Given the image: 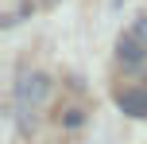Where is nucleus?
<instances>
[{
  "mask_svg": "<svg viewBox=\"0 0 147 144\" xmlns=\"http://www.w3.org/2000/svg\"><path fill=\"white\" fill-rule=\"evenodd\" d=\"M47 93H51V78H47V74H23L20 82H16V101H20V109L43 105Z\"/></svg>",
  "mask_w": 147,
  "mask_h": 144,
  "instance_id": "1",
  "label": "nucleus"
},
{
  "mask_svg": "<svg viewBox=\"0 0 147 144\" xmlns=\"http://www.w3.org/2000/svg\"><path fill=\"white\" fill-rule=\"evenodd\" d=\"M116 51H120V62H128V66H140L143 55H147V47H143L136 35H124V39L116 43Z\"/></svg>",
  "mask_w": 147,
  "mask_h": 144,
  "instance_id": "2",
  "label": "nucleus"
},
{
  "mask_svg": "<svg viewBox=\"0 0 147 144\" xmlns=\"http://www.w3.org/2000/svg\"><path fill=\"white\" fill-rule=\"evenodd\" d=\"M116 105H120V113H128V117H147V93L128 90V93L116 98Z\"/></svg>",
  "mask_w": 147,
  "mask_h": 144,
  "instance_id": "3",
  "label": "nucleus"
},
{
  "mask_svg": "<svg viewBox=\"0 0 147 144\" xmlns=\"http://www.w3.org/2000/svg\"><path fill=\"white\" fill-rule=\"evenodd\" d=\"M136 39L147 47V16H143V20H136Z\"/></svg>",
  "mask_w": 147,
  "mask_h": 144,
  "instance_id": "4",
  "label": "nucleus"
},
{
  "mask_svg": "<svg viewBox=\"0 0 147 144\" xmlns=\"http://www.w3.org/2000/svg\"><path fill=\"white\" fill-rule=\"evenodd\" d=\"M47 4H54V0H47Z\"/></svg>",
  "mask_w": 147,
  "mask_h": 144,
  "instance_id": "5",
  "label": "nucleus"
}]
</instances>
